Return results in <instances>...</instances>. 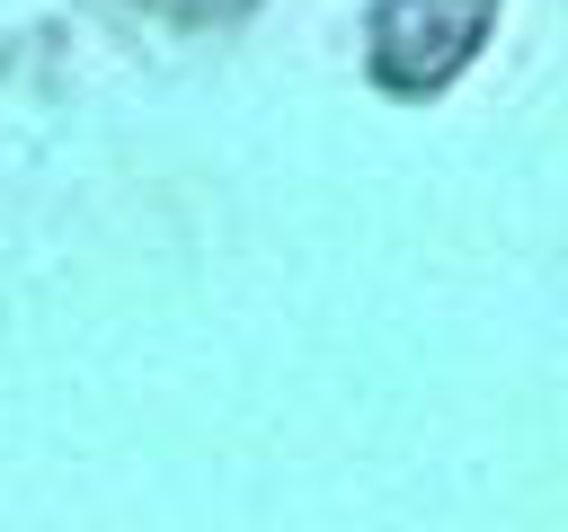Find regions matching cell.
Returning a JSON list of instances; mask_svg holds the SVG:
<instances>
[{"label": "cell", "mask_w": 568, "mask_h": 532, "mask_svg": "<svg viewBox=\"0 0 568 532\" xmlns=\"http://www.w3.org/2000/svg\"><path fill=\"white\" fill-rule=\"evenodd\" d=\"M488 27V0H390L373 27V71L390 89H444Z\"/></svg>", "instance_id": "6da1fadb"}, {"label": "cell", "mask_w": 568, "mask_h": 532, "mask_svg": "<svg viewBox=\"0 0 568 532\" xmlns=\"http://www.w3.org/2000/svg\"><path fill=\"white\" fill-rule=\"evenodd\" d=\"M151 9H169V18H231V9H248V0H151Z\"/></svg>", "instance_id": "7a4b0ae2"}]
</instances>
